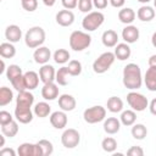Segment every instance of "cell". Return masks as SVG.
I'll return each instance as SVG.
<instances>
[{
    "mask_svg": "<svg viewBox=\"0 0 156 156\" xmlns=\"http://www.w3.org/2000/svg\"><path fill=\"white\" fill-rule=\"evenodd\" d=\"M69 72L67 66H62L61 68H58V71L56 72V77L55 80L58 85H67L68 84V77H69Z\"/></svg>",
    "mask_w": 156,
    "mask_h": 156,
    "instance_id": "obj_34",
    "label": "cell"
},
{
    "mask_svg": "<svg viewBox=\"0 0 156 156\" xmlns=\"http://www.w3.org/2000/svg\"><path fill=\"white\" fill-rule=\"evenodd\" d=\"M105 21V16L100 11H91L87 13V16L82 21V27L87 32H93L96 30Z\"/></svg>",
    "mask_w": 156,
    "mask_h": 156,
    "instance_id": "obj_5",
    "label": "cell"
},
{
    "mask_svg": "<svg viewBox=\"0 0 156 156\" xmlns=\"http://www.w3.org/2000/svg\"><path fill=\"white\" fill-rule=\"evenodd\" d=\"M151 44H152V46L154 48H156V32L152 34V37H151Z\"/></svg>",
    "mask_w": 156,
    "mask_h": 156,
    "instance_id": "obj_52",
    "label": "cell"
},
{
    "mask_svg": "<svg viewBox=\"0 0 156 156\" xmlns=\"http://www.w3.org/2000/svg\"><path fill=\"white\" fill-rule=\"evenodd\" d=\"M41 96L45 100H49V101H52L56 98H58V88H57V85L54 82L45 83L43 85V88H41Z\"/></svg>",
    "mask_w": 156,
    "mask_h": 156,
    "instance_id": "obj_18",
    "label": "cell"
},
{
    "mask_svg": "<svg viewBox=\"0 0 156 156\" xmlns=\"http://www.w3.org/2000/svg\"><path fill=\"white\" fill-rule=\"evenodd\" d=\"M116 58H118L119 61H124L127 58L130 57V54H132V50L129 48V45L127 43H119L115 46V51H113Z\"/></svg>",
    "mask_w": 156,
    "mask_h": 156,
    "instance_id": "obj_24",
    "label": "cell"
},
{
    "mask_svg": "<svg viewBox=\"0 0 156 156\" xmlns=\"http://www.w3.org/2000/svg\"><path fill=\"white\" fill-rule=\"evenodd\" d=\"M143 84L141 69L136 63H128L123 68V85L129 90H136Z\"/></svg>",
    "mask_w": 156,
    "mask_h": 156,
    "instance_id": "obj_1",
    "label": "cell"
},
{
    "mask_svg": "<svg viewBox=\"0 0 156 156\" xmlns=\"http://www.w3.org/2000/svg\"><path fill=\"white\" fill-rule=\"evenodd\" d=\"M50 123L55 129H63L67 126V115L65 111H55L50 115Z\"/></svg>",
    "mask_w": 156,
    "mask_h": 156,
    "instance_id": "obj_10",
    "label": "cell"
},
{
    "mask_svg": "<svg viewBox=\"0 0 156 156\" xmlns=\"http://www.w3.org/2000/svg\"><path fill=\"white\" fill-rule=\"evenodd\" d=\"M34 102V95L29 90H22L18 91V95L16 98V106L20 107H32Z\"/></svg>",
    "mask_w": 156,
    "mask_h": 156,
    "instance_id": "obj_14",
    "label": "cell"
},
{
    "mask_svg": "<svg viewBox=\"0 0 156 156\" xmlns=\"http://www.w3.org/2000/svg\"><path fill=\"white\" fill-rule=\"evenodd\" d=\"M62 6L67 10H73L74 7L78 6V0H61Z\"/></svg>",
    "mask_w": 156,
    "mask_h": 156,
    "instance_id": "obj_45",
    "label": "cell"
},
{
    "mask_svg": "<svg viewBox=\"0 0 156 156\" xmlns=\"http://www.w3.org/2000/svg\"><path fill=\"white\" fill-rule=\"evenodd\" d=\"M15 118L23 124H27L29 122H32L33 119V112L30 110V107H20L16 106L15 108Z\"/></svg>",
    "mask_w": 156,
    "mask_h": 156,
    "instance_id": "obj_15",
    "label": "cell"
},
{
    "mask_svg": "<svg viewBox=\"0 0 156 156\" xmlns=\"http://www.w3.org/2000/svg\"><path fill=\"white\" fill-rule=\"evenodd\" d=\"M61 143L66 149H74L80 143V134L74 128L65 129L61 135Z\"/></svg>",
    "mask_w": 156,
    "mask_h": 156,
    "instance_id": "obj_8",
    "label": "cell"
},
{
    "mask_svg": "<svg viewBox=\"0 0 156 156\" xmlns=\"http://www.w3.org/2000/svg\"><path fill=\"white\" fill-rule=\"evenodd\" d=\"M0 138H1V141H0V147H4V145H5V135L2 134Z\"/></svg>",
    "mask_w": 156,
    "mask_h": 156,
    "instance_id": "obj_54",
    "label": "cell"
},
{
    "mask_svg": "<svg viewBox=\"0 0 156 156\" xmlns=\"http://www.w3.org/2000/svg\"><path fill=\"white\" fill-rule=\"evenodd\" d=\"M139 29L138 27L135 26H132V24H128L127 27H124L122 29V39L127 43V44H133L135 41H138L139 39Z\"/></svg>",
    "mask_w": 156,
    "mask_h": 156,
    "instance_id": "obj_9",
    "label": "cell"
},
{
    "mask_svg": "<svg viewBox=\"0 0 156 156\" xmlns=\"http://www.w3.org/2000/svg\"><path fill=\"white\" fill-rule=\"evenodd\" d=\"M5 37L10 43H18L22 38V30L16 24H10L5 29Z\"/></svg>",
    "mask_w": 156,
    "mask_h": 156,
    "instance_id": "obj_20",
    "label": "cell"
},
{
    "mask_svg": "<svg viewBox=\"0 0 156 156\" xmlns=\"http://www.w3.org/2000/svg\"><path fill=\"white\" fill-rule=\"evenodd\" d=\"M76 99L69 95V94H62L58 96V106L62 111L65 112H69V111H73L76 108Z\"/></svg>",
    "mask_w": 156,
    "mask_h": 156,
    "instance_id": "obj_17",
    "label": "cell"
},
{
    "mask_svg": "<svg viewBox=\"0 0 156 156\" xmlns=\"http://www.w3.org/2000/svg\"><path fill=\"white\" fill-rule=\"evenodd\" d=\"M23 74L22 73V68L18 66V65H10L6 69V78L11 82L12 79H15L16 77Z\"/></svg>",
    "mask_w": 156,
    "mask_h": 156,
    "instance_id": "obj_38",
    "label": "cell"
},
{
    "mask_svg": "<svg viewBox=\"0 0 156 156\" xmlns=\"http://www.w3.org/2000/svg\"><path fill=\"white\" fill-rule=\"evenodd\" d=\"M121 129V121L116 117H108L104 119V130L107 134H116Z\"/></svg>",
    "mask_w": 156,
    "mask_h": 156,
    "instance_id": "obj_22",
    "label": "cell"
},
{
    "mask_svg": "<svg viewBox=\"0 0 156 156\" xmlns=\"http://www.w3.org/2000/svg\"><path fill=\"white\" fill-rule=\"evenodd\" d=\"M154 6H155V9H156V0H154Z\"/></svg>",
    "mask_w": 156,
    "mask_h": 156,
    "instance_id": "obj_56",
    "label": "cell"
},
{
    "mask_svg": "<svg viewBox=\"0 0 156 156\" xmlns=\"http://www.w3.org/2000/svg\"><path fill=\"white\" fill-rule=\"evenodd\" d=\"M101 41L106 48H115L118 44V34L113 29H107L102 33Z\"/></svg>",
    "mask_w": 156,
    "mask_h": 156,
    "instance_id": "obj_21",
    "label": "cell"
},
{
    "mask_svg": "<svg viewBox=\"0 0 156 156\" xmlns=\"http://www.w3.org/2000/svg\"><path fill=\"white\" fill-rule=\"evenodd\" d=\"M119 121L123 126L126 127H130L135 123L136 121V113L134 110H126L121 113V117H119Z\"/></svg>",
    "mask_w": 156,
    "mask_h": 156,
    "instance_id": "obj_28",
    "label": "cell"
},
{
    "mask_svg": "<svg viewBox=\"0 0 156 156\" xmlns=\"http://www.w3.org/2000/svg\"><path fill=\"white\" fill-rule=\"evenodd\" d=\"M11 121H13V117L11 116V113L10 112H7V111H0V124L1 126H4V124H7V123H10Z\"/></svg>",
    "mask_w": 156,
    "mask_h": 156,
    "instance_id": "obj_43",
    "label": "cell"
},
{
    "mask_svg": "<svg viewBox=\"0 0 156 156\" xmlns=\"http://www.w3.org/2000/svg\"><path fill=\"white\" fill-rule=\"evenodd\" d=\"M132 135L136 140H143L147 135V128L141 123H134L132 127Z\"/></svg>",
    "mask_w": 156,
    "mask_h": 156,
    "instance_id": "obj_32",
    "label": "cell"
},
{
    "mask_svg": "<svg viewBox=\"0 0 156 156\" xmlns=\"http://www.w3.org/2000/svg\"><path fill=\"white\" fill-rule=\"evenodd\" d=\"M91 44V37L83 30H74L69 35V46L74 51H83Z\"/></svg>",
    "mask_w": 156,
    "mask_h": 156,
    "instance_id": "obj_3",
    "label": "cell"
},
{
    "mask_svg": "<svg viewBox=\"0 0 156 156\" xmlns=\"http://www.w3.org/2000/svg\"><path fill=\"white\" fill-rule=\"evenodd\" d=\"M67 68L71 76H79L82 73V63L78 60H71L68 62Z\"/></svg>",
    "mask_w": 156,
    "mask_h": 156,
    "instance_id": "obj_39",
    "label": "cell"
},
{
    "mask_svg": "<svg viewBox=\"0 0 156 156\" xmlns=\"http://www.w3.org/2000/svg\"><path fill=\"white\" fill-rule=\"evenodd\" d=\"M106 107L112 113L121 112L123 110V101L118 96H111V98H108V100L106 102Z\"/></svg>",
    "mask_w": 156,
    "mask_h": 156,
    "instance_id": "obj_27",
    "label": "cell"
},
{
    "mask_svg": "<svg viewBox=\"0 0 156 156\" xmlns=\"http://www.w3.org/2000/svg\"><path fill=\"white\" fill-rule=\"evenodd\" d=\"M38 146H39V150H40V155L41 156H49L52 154L54 151V146H52V143L46 140V139H40L38 143Z\"/></svg>",
    "mask_w": 156,
    "mask_h": 156,
    "instance_id": "obj_35",
    "label": "cell"
},
{
    "mask_svg": "<svg viewBox=\"0 0 156 156\" xmlns=\"http://www.w3.org/2000/svg\"><path fill=\"white\" fill-rule=\"evenodd\" d=\"M44 41H45V30L41 27L34 26L26 32L24 43L29 49H37L41 46Z\"/></svg>",
    "mask_w": 156,
    "mask_h": 156,
    "instance_id": "obj_2",
    "label": "cell"
},
{
    "mask_svg": "<svg viewBox=\"0 0 156 156\" xmlns=\"http://www.w3.org/2000/svg\"><path fill=\"white\" fill-rule=\"evenodd\" d=\"M56 22L61 27H69L74 22V13L71 10H61L56 13Z\"/></svg>",
    "mask_w": 156,
    "mask_h": 156,
    "instance_id": "obj_12",
    "label": "cell"
},
{
    "mask_svg": "<svg viewBox=\"0 0 156 156\" xmlns=\"http://www.w3.org/2000/svg\"><path fill=\"white\" fill-rule=\"evenodd\" d=\"M149 66L156 67V55H151V56L149 57Z\"/></svg>",
    "mask_w": 156,
    "mask_h": 156,
    "instance_id": "obj_50",
    "label": "cell"
},
{
    "mask_svg": "<svg viewBox=\"0 0 156 156\" xmlns=\"http://www.w3.org/2000/svg\"><path fill=\"white\" fill-rule=\"evenodd\" d=\"M127 102L132 107V110H134L136 112H141V111L146 110V107H149L147 99L143 94L133 91V90L127 94Z\"/></svg>",
    "mask_w": 156,
    "mask_h": 156,
    "instance_id": "obj_7",
    "label": "cell"
},
{
    "mask_svg": "<svg viewBox=\"0 0 156 156\" xmlns=\"http://www.w3.org/2000/svg\"><path fill=\"white\" fill-rule=\"evenodd\" d=\"M106 117V110L105 107H102L101 105H96V106H91L84 110L83 112V118L87 123L89 124H95L99 123L101 121H104Z\"/></svg>",
    "mask_w": 156,
    "mask_h": 156,
    "instance_id": "obj_6",
    "label": "cell"
},
{
    "mask_svg": "<svg viewBox=\"0 0 156 156\" xmlns=\"http://www.w3.org/2000/svg\"><path fill=\"white\" fill-rule=\"evenodd\" d=\"M51 112V106L45 102V101H41V102H38L35 106H34V115L37 117H40V118H44V117H48Z\"/></svg>",
    "mask_w": 156,
    "mask_h": 156,
    "instance_id": "obj_30",
    "label": "cell"
},
{
    "mask_svg": "<svg viewBox=\"0 0 156 156\" xmlns=\"http://www.w3.org/2000/svg\"><path fill=\"white\" fill-rule=\"evenodd\" d=\"M39 77H40V80L45 84V83H51L55 80V77H56V72H55V68L49 65V63H45V65H41V67L39 68Z\"/></svg>",
    "mask_w": 156,
    "mask_h": 156,
    "instance_id": "obj_13",
    "label": "cell"
},
{
    "mask_svg": "<svg viewBox=\"0 0 156 156\" xmlns=\"http://www.w3.org/2000/svg\"><path fill=\"white\" fill-rule=\"evenodd\" d=\"M93 0H78V9L80 12L89 13L93 9Z\"/></svg>",
    "mask_w": 156,
    "mask_h": 156,
    "instance_id": "obj_41",
    "label": "cell"
},
{
    "mask_svg": "<svg viewBox=\"0 0 156 156\" xmlns=\"http://www.w3.org/2000/svg\"><path fill=\"white\" fill-rule=\"evenodd\" d=\"M1 133L7 138H13L18 133V123L16 121H11L10 123L1 126Z\"/></svg>",
    "mask_w": 156,
    "mask_h": 156,
    "instance_id": "obj_31",
    "label": "cell"
},
{
    "mask_svg": "<svg viewBox=\"0 0 156 156\" xmlns=\"http://www.w3.org/2000/svg\"><path fill=\"white\" fill-rule=\"evenodd\" d=\"M136 1H139V2H141V4H147V2H150L151 0H136Z\"/></svg>",
    "mask_w": 156,
    "mask_h": 156,
    "instance_id": "obj_55",
    "label": "cell"
},
{
    "mask_svg": "<svg viewBox=\"0 0 156 156\" xmlns=\"http://www.w3.org/2000/svg\"><path fill=\"white\" fill-rule=\"evenodd\" d=\"M21 4H22V7L28 12H33L38 7L37 0H21Z\"/></svg>",
    "mask_w": 156,
    "mask_h": 156,
    "instance_id": "obj_42",
    "label": "cell"
},
{
    "mask_svg": "<svg viewBox=\"0 0 156 156\" xmlns=\"http://www.w3.org/2000/svg\"><path fill=\"white\" fill-rule=\"evenodd\" d=\"M16 55V48L13 43H1L0 44V56L2 58H12Z\"/></svg>",
    "mask_w": 156,
    "mask_h": 156,
    "instance_id": "obj_29",
    "label": "cell"
},
{
    "mask_svg": "<svg viewBox=\"0 0 156 156\" xmlns=\"http://www.w3.org/2000/svg\"><path fill=\"white\" fill-rule=\"evenodd\" d=\"M5 69H7V68H5V62H4V60H1V68H0V73H4V72H5Z\"/></svg>",
    "mask_w": 156,
    "mask_h": 156,
    "instance_id": "obj_53",
    "label": "cell"
},
{
    "mask_svg": "<svg viewBox=\"0 0 156 156\" xmlns=\"http://www.w3.org/2000/svg\"><path fill=\"white\" fill-rule=\"evenodd\" d=\"M107 2L108 0H93V5L98 9V10H104L107 7Z\"/></svg>",
    "mask_w": 156,
    "mask_h": 156,
    "instance_id": "obj_46",
    "label": "cell"
},
{
    "mask_svg": "<svg viewBox=\"0 0 156 156\" xmlns=\"http://www.w3.org/2000/svg\"><path fill=\"white\" fill-rule=\"evenodd\" d=\"M11 85L15 90L17 91H22V90H26V84H24V78H23V74L16 77L15 79H12L11 82Z\"/></svg>",
    "mask_w": 156,
    "mask_h": 156,
    "instance_id": "obj_40",
    "label": "cell"
},
{
    "mask_svg": "<svg viewBox=\"0 0 156 156\" xmlns=\"http://www.w3.org/2000/svg\"><path fill=\"white\" fill-rule=\"evenodd\" d=\"M108 2H110V4H111L113 7L119 9V7H122V6L124 5L126 0H108Z\"/></svg>",
    "mask_w": 156,
    "mask_h": 156,
    "instance_id": "obj_48",
    "label": "cell"
},
{
    "mask_svg": "<svg viewBox=\"0 0 156 156\" xmlns=\"http://www.w3.org/2000/svg\"><path fill=\"white\" fill-rule=\"evenodd\" d=\"M115 54L111 51H106L102 52L94 62H93V71L98 74H102L105 72H107L110 69V67L113 65L115 62Z\"/></svg>",
    "mask_w": 156,
    "mask_h": 156,
    "instance_id": "obj_4",
    "label": "cell"
},
{
    "mask_svg": "<svg viewBox=\"0 0 156 156\" xmlns=\"http://www.w3.org/2000/svg\"><path fill=\"white\" fill-rule=\"evenodd\" d=\"M135 12H134V10L133 9H130V7H123L122 10H119L118 11V20L122 22V23H124V24H132L133 22H134V20H135Z\"/></svg>",
    "mask_w": 156,
    "mask_h": 156,
    "instance_id": "obj_25",
    "label": "cell"
},
{
    "mask_svg": "<svg viewBox=\"0 0 156 156\" xmlns=\"http://www.w3.org/2000/svg\"><path fill=\"white\" fill-rule=\"evenodd\" d=\"M136 17H138L140 21H143V22H150V21L154 20V17H155V10H154L151 6H149V5H143V6L138 10Z\"/></svg>",
    "mask_w": 156,
    "mask_h": 156,
    "instance_id": "obj_26",
    "label": "cell"
},
{
    "mask_svg": "<svg viewBox=\"0 0 156 156\" xmlns=\"http://www.w3.org/2000/svg\"><path fill=\"white\" fill-rule=\"evenodd\" d=\"M149 110H150L151 115L156 116V98H155V99H152V100H151V102L149 104Z\"/></svg>",
    "mask_w": 156,
    "mask_h": 156,
    "instance_id": "obj_49",
    "label": "cell"
},
{
    "mask_svg": "<svg viewBox=\"0 0 156 156\" xmlns=\"http://www.w3.org/2000/svg\"><path fill=\"white\" fill-rule=\"evenodd\" d=\"M144 83L150 91H156V67L149 66L144 76Z\"/></svg>",
    "mask_w": 156,
    "mask_h": 156,
    "instance_id": "obj_19",
    "label": "cell"
},
{
    "mask_svg": "<svg viewBox=\"0 0 156 156\" xmlns=\"http://www.w3.org/2000/svg\"><path fill=\"white\" fill-rule=\"evenodd\" d=\"M23 78H24V84H26V89L27 90H33L38 87L39 84V74L34 71H28L26 73H23Z\"/></svg>",
    "mask_w": 156,
    "mask_h": 156,
    "instance_id": "obj_23",
    "label": "cell"
},
{
    "mask_svg": "<svg viewBox=\"0 0 156 156\" xmlns=\"http://www.w3.org/2000/svg\"><path fill=\"white\" fill-rule=\"evenodd\" d=\"M17 154L20 156H41L40 150L38 144H32V143H23L18 146Z\"/></svg>",
    "mask_w": 156,
    "mask_h": 156,
    "instance_id": "obj_11",
    "label": "cell"
},
{
    "mask_svg": "<svg viewBox=\"0 0 156 156\" xmlns=\"http://www.w3.org/2000/svg\"><path fill=\"white\" fill-rule=\"evenodd\" d=\"M33 58L37 63L39 65H45L49 62V60L51 58V51L49 48L46 46H39L35 49L34 54H33Z\"/></svg>",
    "mask_w": 156,
    "mask_h": 156,
    "instance_id": "obj_16",
    "label": "cell"
},
{
    "mask_svg": "<svg viewBox=\"0 0 156 156\" xmlns=\"http://www.w3.org/2000/svg\"><path fill=\"white\" fill-rule=\"evenodd\" d=\"M101 147L106 152H115L116 149H117V141L112 136H106L101 141Z\"/></svg>",
    "mask_w": 156,
    "mask_h": 156,
    "instance_id": "obj_37",
    "label": "cell"
},
{
    "mask_svg": "<svg viewBox=\"0 0 156 156\" xmlns=\"http://www.w3.org/2000/svg\"><path fill=\"white\" fill-rule=\"evenodd\" d=\"M127 155L129 156H143L144 155V150L140 146H132L128 149Z\"/></svg>",
    "mask_w": 156,
    "mask_h": 156,
    "instance_id": "obj_44",
    "label": "cell"
},
{
    "mask_svg": "<svg viewBox=\"0 0 156 156\" xmlns=\"http://www.w3.org/2000/svg\"><path fill=\"white\" fill-rule=\"evenodd\" d=\"M13 100V93L10 88L7 87H1L0 88V106L4 107L9 105Z\"/></svg>",
    "mask_w": 156,
    "mask_h": 156,
    "instance_id": "obj_33",
    "label": "cell"
},
{
    "mask_svg": "<svg viewBox=\"0 0 156 156\" xmlns=\"http://www.w3.org/2000/svg\"><path fill=\"white\" fill-rule=\"evenodd\" d=\"M43 2H44V5H45V6L51 7V6H54V5H55L56 0H43Z\"/></svg>",
    "mask_w": 156,
    "mask_h": 156,
    "instance_id": "obj_51",
    "label": "cell"
},
{
    "mask_svg": "<svg viewBox=\"0 0 156 156\" xmlns=\"http://www.w3.org/2000/svg\"><path fill=\"white\" fill-rule=\"evenodd\" d=\"M0 156H16V152L11 147H1Z\"/></svg>",
    "mask_w": 156,
    "mask_h": 156,
    "instance_id": "obj_47",
    "label": "cell"
},
{
    "mask_svg": "<svg viewBox=\"0 0 156 156\" xmlns=\"http://www.w3.org/2000/svg\"><path fill=\"white\" fill-rule=\"evenodd\" d=\"M52 58H54V61H55L56 63L63 65V63H66V62L69 60V52H68V50H66V49H57V50L54 52Z\"/></svg>",
    "mask_w": 156,
    "mask_h": 156,
    "instance_id": "obj_36",
    "label": "cell"
}]
</instances>
